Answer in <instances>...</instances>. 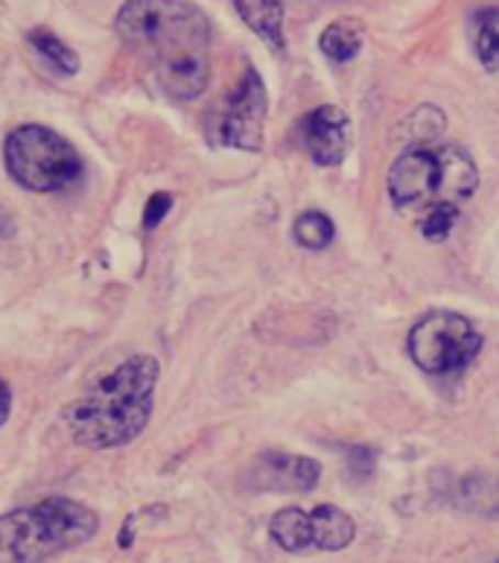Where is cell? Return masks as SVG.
<instances>
[{
	"label": "cell",
	"mask_w": 499,
	"mask_h": 563,
	"mask_svg": "<svg viewBox=\"0 0 499 563\" xmlns=\"http://www.w3.org/2000/svg\"><path fill=\"white\" fill-rule=\"evenodd\" d=\"M237 15L246 21L254 35H260L271 51H284V3L280 0H234Z\"/></svg>",
	"instance_id": "obj_10"
},
{
	"label": "cell",
	"mask_w": 499,
	"mask_h": 563,
	"mask_svg": "<svg viewBox=\"0 0 499 563\" xmlns=\"http://www.w3.org/2000/svg\"><path fill=\"white\" fill-rule=\"evenodd\" d=\"M407 135L412 141V146H430V143L439 141L444 135V129H447V120L441 114V109L435 106H421L407 118Z\"/></svg>",
	"instance_id": "obj_16"
},
{
	"label": "cell",
	"mask_w": 499,
	"mask_h": 563,
	"mask_svg": "<svg viewBox=\"0 0 499 563\" xmlns=\"http://www.w3.org/2000/svg\"><path fill=\"white\" fill-rule=\"evenodd\" d=\"M365 44V33L363 24L354 21V18H339L333 24L324 26V33L319 35V47L331 62L336 65H347V62H354L359 53H363Z\"/></svg>",
	"instance_id": "obj_11"
},
{
	"label": "cell",
	"mask_w": 499,
	"mask_h": 563,
	"mask_svg": "<svg viewBox=\"0 0 499 563\" xmlns=\"http://www.w3.org/2000/svg\"><path fill=\"white\" fill-rule=\"evenodd\" d=\"M479 187L476 161L462 146H409L389 169V196L400 211L465 205Z\"/></svg>",
	"instance_id": "obj_3"
},
{
	"label": "cell",
	"mask_w": 499,
	"mask_h": 563,
	"mask_svg": "<svg viewBox=\"0 0 499 563\" xmlns=\"http://www.w3.org/2000/svg\"><path fill=\"white\" fill-rule=\"evenodd\" d=\"M310 534L319 552H342L354 543L356 522L336 505H319L310 511Z\"/></svg>",
	"instance_id": "obj_9"
},
{
	"label": "cell",
	"mask_w": 499,
	"mask_h": 563,
	"mask_svg": "<svg viewBox=\"0 0 499 563\" xmlns=\"http://www.w3.org/2000/svg\"><path fill=\"white\" fill-rule=\"evenodd\" d=\"M351 467H354L356 476H359V467H365V473L372 471V453H368V450H354V453H351Z\"/></svg>",
	"instance_id": "obj_21"
},
{
	"label": "cell",
	"mask_w": 499,
	"mask_h": 563,
	"mask_svg": "<svg viewBox=\"0 0 499 563\" xmlns=\"http://www.w3.org/2000/svg\"><path fill=\"white\" fill-rule=\"evenodd\" d=\"M9 412H12V391H9L7 379L0 377V427L9 421Z\"/></svg>",
	"instance_id": "obj_20"
},
{
	"label": "cell",
	"mask_w": 499,
	"mask_h": 563,
	"mask_svg": "<svg viewBox=\"0 0 499 563\" xmlns=\"http://www.w3.org/2000/svg\"><path fill=\"white\" fill-rule=\"evenodd\" d=\"M269 534L284 552H307V549H313L310 511H301V508H280V511L271 517Z\"/></svg>",
	"instance_id": "obj_12"
},
{
	"label": "cell",
	"mask_w": 499,
	"mask_h": 563,
	"mask_svg": "<svg viewBox=\"0 0 499 563\" xmlns=\"http://www.w3.org/2000/svg\"><path fill=\"white\" fill-rule=\"evenodd\" d=\"M476 56L488 74H499V7L476 15Z\"/></svg>",
	"instance_id": "obj_15"
},
{
	"label": "cell",
	"mask_w": 499,
	"mask_h": 563,
	"mask_svg": "<svg viewBox=\"0 0 499 563\" xmlns=\"http://www.w3.org/2000/svg\"><path fill=\"white\" fill-rule=\"evenodd\" d=\"M26 38H30V44L38 51V56H44V62H47L51 68H56L65 76L79 74V65H82V62H79L77 51L62 42L59 35H53L51 30L38 26V30H33Z\"/></svg>",
	"instance_id": "obj_14"
},
{
	"label": "cell",
	"mask_w": 499,
	"mask_h": 563,
	"mask_svg": "<svg viewBox=\"0 0 499 563\" xmlns=\"http://www.w3.org/2000/svg\"><path fill=\"white\" fill-rule=\"evenodd\" d=\"M301 143L319 167H336L351 146V120L339 106H319L301 123Z\"/></svg>",
	"instance_id": "obj_8"
},
{
	"label": "cell",
	"mask_w": 499,
	"mask_h": 563,
	"mask_svg": "<svg viewBox=\"0 0 499 563\" xmlns=\"http://www.w3.org/2000/svg\"><path fill=\"white\" fill-rule=\"evenodd\" d=\"M296 240L304 249H313V252H322L333 243L336 236V228H333L331 217H324L322 211H307L296 219Z\"/></svg>",
	"instance_id": "obj_17"
},
{
	"label": "cell",
	"mask_w": 499,
	"mask_h": 563,
	"mask_svg": "<svg viewBox=\"0 0 499 563\" xmlns=\"http://www.w3.org/2000/svg\"><path fill=\"white\" fill-rule=\"evenodd\" d=\"M497 563H499V561H497Z\"/></svg>",
	"instance_id": "obj_22"
},
{
	"label": "cell",
	"mask_w": 499,
	"mask_h": 563,
	"mask_svg": "<svg viewBox=\"0 0 499 563\" xmlns=\"http://www.w3.org/2000/svg\"><path fill=\"white\" fill-rule=\"evenodd\" d=\"M173 211V196L169 194H155L149 202H146V213H144V228L146 231H155V228L162 225L167 213Z\"/></svg>",
	"instance_id": "obj_19"
},
{
	"label": "cell",
	"mask_w": 499,
	"mask_h": 563,
	"mask_svg": "<svg viewBox=\"0 0 499 563\" xmlns=\"http://www.w3.org/2000/svg\"><path fill=\"white\" fill-rule=\"evenodd\" d=\"M409 356L423 374L444 377L465 371L483 351V333L462 312L435 310L409 330Z\"/></svg>",
	"instance_id": "obj_6"
},
{
	"label": "cell",
	"mask_w": 499,
	"mask_h": 563,
	"mask_svg": "<svg viewBox=\"0 0 499 563\" xmlns=\"http://www.w3.org/2000/svg\"><path fill=\"white\" fill-rule=\"evenodd\" d=\"M158 374V360L141 353L102 377L77 404H70L65 409V427L74 444L85 450H111L135 441L153 418Z\"/></svg>",
	"instance_id": "obj_2"
},
{
	"label": "cell",
	"mask_w": 499,
	"mask_h": 563,
	"mask_svg": "<svg viewBox=\"0 0 499 563\" xmlns=\"http://www.w3.org/2000/svg\"><path fill=\"white\" fill-rule=\"evenodd\" d=\"M114 30L173 100L202 97L211 82V21L190 0H126Z\"/></svg>",
	"instance_id": "obj_1"
},
{
	"label": "cell",
	"mask_w": 499,
	"mask_h": 563,
	"mask_svg": "<svg viewBox=\"0 0 499 563\" xmlns=\"http://www.w3.org/2000/svg\"><path fill=\"white\" fill-rule=\"evenodd\" d=\"M269 97L260 74L248 65L240 82L231 88L225 100L208 118V137L217 146L243 152H260L263 129H266Z\"/></svg>",
	"instance_id": "obj_7"
},
{
	"label": "cell",
	"mask_w": 499,
	"mask_h": 563,
	"mask_svg": "<svg viewBox=\"0 0 499 563\" xmlns=\"http://www.w3.org/2000/svg\"><path fill=\"white\" fill-rule=\"evenodd\" d=\"M100 517L88 505L51 496L0 517V563H42L97 534Z\"/></svg>",
	"instance_id": "obj_4"
},
{
	"label": "cell",
	"mask_w": 499,
	"mask_h": 563,
	"mask_svg": "<svg viewBox=\"0 0 499 563\" xmlns=\"http://www.w3.org/2000/svg\"><path fill=\"white\" fill-rule=\"evenodd\" d=\"M3 164L12 181L33 194H62L79 185L85 164L74 143L59 132L30 123L15 129L3 143Z\"/></svg>",
	"instance_id": "obj_5"
},
{
	"label": "cell",
	"mask_w": 499,
	"mask_h": 563,
	"mask_svg": "<svg viewBox=\"0 0 499 563\" xmlns=\"http://www.w3.org/2000/svg\"><path fill=\"white\" fill-rule=\"evenodd\" d=\"M456 222H458V208H453V205L432 208V211H426V219H423L421 234L426 236L430 243H444V240L453 234Z\"/></svg>",
	"instance_id": "obj_18"
},
{
	"label": "cell",
	"mask_w": 499,
	"mask_h": 563,
	"mask_svg": "<svg viewBox=\"0 0 499 563\" xmlns=\"http://www.w3.org/2000/svg\"><path fill=\"white\" fill-rule=\"evenodd\" d=\"M278 476V488L313 490L322 479V464L310 455H278L266 462Z\"/></svg>",
	"instance_id": "obj_13"
}]
</instances>
